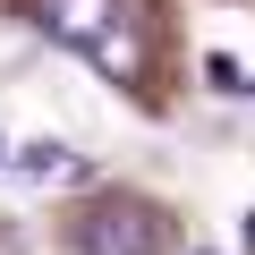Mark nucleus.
Wrapping results in <instances>:
<instances>
[{
  "mask_svg": "<svg viewBox=\"0 0 255 255\" xmlns=\"http://www.w3.org/2000/svg\"><path fill=\"white\" fill-rule=\"evenodd\" d=\"M34 17H43L51 43L85 51L94 68H111V77H145V43H136V26L119 17V0H34Z\"/></svg>",
  "mask_w": 255,
  "mask_h": 255,
  "instance_id": "f257e3e1",
  "label": "nucleus"
},
{
  "mask_svg": "<svg viewBox=\"0 0 255 255\" xmlns=\"http://www.w3.org/2000/svg\"><path fill=\"white\" fill-rule=\"evenodd\" d=\"M77 247H85V255H162V247H170V213L145 204V196H102V204L77 221Z\"/></svg>",
  "mask_w": 255,
  "mask_h": 255,
  "instance_id": "f03ea898",
  "label": "nucleus"
},
{
  "mask_svg": "<svg viewBox=\"0 0 255 255\" xmlns=\"http://www.w3.org/2000/svg\"><path fill=\"white\" fill-rule=\"evenodd\" d=\"M9 170L17 179H34V187H77L85 179V162L60 145V136H34V145H9Z\"/></svg>",
  "mask_w": 255,
  "mask_h": 255,
  "instance_id": "7ed1b4c3",
  "label": "nucleus"
},
{
  "mask_svg": "<svg viewBox=\"0 0 255 255\" xmlns=\"http://www.w3.org/2000/svg\"><path fill=\"white\" fill-rule=\"evenodd\" d=\"M204 77H213L221 94H238V102H255V77H247V68H238L230 51H213V60H204Z\"/></svg>",
  "mask_w": 255,
  "mask_h": 255,
  "instance_id": "20e7f679",
  "label": "nucleus"
},
{
  "mask_svg": "<svg viewBox=\"0 0 255 255\" xmlns=\"http://www.w3.org/2000/svg\"><path fill=\"white\" fill-rule=\"evenodd\" d=\"M238 247H247V255H255V204H247V213H238Z\"/></svg>",
  "mask_w": 255,
  "mask_h": 255,
  "instance_id": "39448f33",
  "label": "nucleus"
},
{
  "mask_svg": "<svg viewBox=\"0 0 255 255\" xmlns=\"http://www.w3.org/2000/svg\"><path fill=\"white\" fill-rule=\"evenodd\" d=\"M0 170H9V136H0Z\"/></svg>",
  "mask_w": 255,
  "mask_h": 255,
  "instance_id": "423d86ee",
  "label": "nucleus"
},
{
  "mask_svg": "<svg viewBox=\"0 0 255 255\" xmlns=\"http://www.w3.org/2000/svg\"><path fill=\"white\" fill-rule=\"evenodd\" d=\"M196 255H204V247H196Z\"/></svg>",
  "mask_w": 255,
  "mask_h": 255,
  "instance_id": "0eeeda50",
  "label": "nucleus"
}]
</instances>
